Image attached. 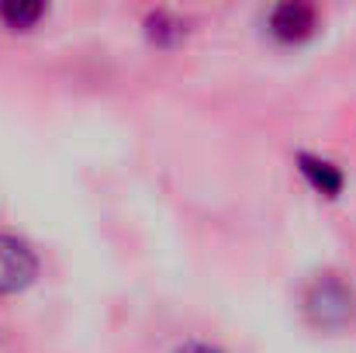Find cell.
Masks as SVG:
<instances>
[{
	"mask_svg": "<svg viewBox=\"0 0 356 353\" xmlns=\"http://www.w3.org/2000/svg\"><path fill=\"white\" fill-rule=\"evenodd\" d=\"M353 308H356L353 291L332 274L318 277L308 288V295H305V315L318 329H343L353 319Z\"/></svg>",
	"mask_w": 356,
	"mask_h": 353,
	"instance_id": "6da1fadb",
	"label": "cell"
},
{
	"mask_svg": "<svg viewBox=\"0 0 356 353\" xmlns=\"http://www.w3.org/2000/svg\"><path fill=\"white\" fill-rule=\"evenodd\" d=\"M38 260L35 253L10 235H0V295H14L35 281Z\"/></svg>",
	"mask_w": 356,
	"mask_h": 353,
	"instance_id": "7a4b0ae2",
	"label": "cell"
},
{
	"mask_svg": "<svg viewBox=\"0 0 356 353\" xmlns=\"http://www.w3.org/2000/svg\"><path fill=\"white\" fill-rule=\"evenodd\" d=\"M315 31V7L308 3H280L270 10V35L280 42H305Z\"/></svg>",
	"mask_w": 356,
	"mask_h": 353,
	"instance_id": "3957f363",
	"label": "cell"
},
{
	"mask_svg": "<svg viewBox=\"0 0 356 353\" xmlns=\"http://www.w3.org/2000/svg\"><path fill=\"white\" fill-rule=\"evenodd\" d=\"M298 166H301V173L308 177V184H312L318 194H325V198H336V194L343 191V173H339V166H336V163L301 152V156H298Z\"/></svg>",
	"mask_w": 356,
	"mask_h": 353,
	"instance_id": "277c9868",
	"label": "cell"
},
{
	"mask_svg": "<svg viewBox=\"0 0 356 353\" xmlns=\"http://www.w3.org/2000/svg\"><path fill=\"white\" fill-rule=\"evenodd\" d=\"M42 14H45V7L35 3V0H7V3H0V21L7 28H31Z\"/></svg>",
	"mask_w": 356,
	"mask_h": 353,
	"instance_id": "5b68a950",
	"label": "cell"
},
{
	"mask_svg": "<svg viewBox=\"0 0 356 353\" xmlns=\"http://www.w3.org/2000/svg\"><path fill=\"white\" fill-rule=\"evenodd\" d=\"M145 31H149V38H152L156 45H177V42L184 38V24H180L177 17H170L166 10H156V14H149V21H145Z\"/></svg>",
	"mask_w": 356,
	"mask_h": 353,
	"instance_id": "8992f818",
	"label": "cell"
},
{
	"mask_svg": "<svg viewBox=\"0 0 356 353\" xmlns=\"http://www.w3.org/2000/svg\"><path fill=\"white\" fill-rule=\"evenodd\" d=\"M173 353H222L218 347H208V343H184L180 350H173Z\"/></svg>",
	"mask_w": 356,
	"mask_h": 353,
	"instance_id": "52a82bcc",
	"label": "cell"
}]
</instances>
